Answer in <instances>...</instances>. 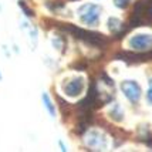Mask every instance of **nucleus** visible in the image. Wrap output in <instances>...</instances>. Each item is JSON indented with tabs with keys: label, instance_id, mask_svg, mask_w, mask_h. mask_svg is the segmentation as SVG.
<instances>
[{
	"label": "nucleus",
	"instance_id": "f257e3e1",
	"mask_svg": "<svg viewBox=\"0 0 152 152\" xmlns=\"http://www.w3.org/2000/svg\"><path fill=\"white\" fill-rule=\"evenodd\" d=\"M58 27L63 31H67L71 36H74L75 39L83 40L84 43L90 44L94 47H102L105 46L107 39L99 33H94V31H88L84 28H80V27L74 26V24H66V23H58Z\"/></svg>",
	"mask_w": 152,
	"mask_h": 152
},
{
	"label": "nucleus",
	"instance_id": "f03ea898",
	"mask_svg": "<svg viewBox=\"0 0 152 152\" xmlns=\"http://www.w3.org/2000/svg\"><path fill=\"white\" fill-rule=\"evenodd\" d=\"M131 27L152 24V0H138L129 16Z\"/></svg>",
	"mask_w": 152,
	"mask_h": 152
},
{
	"label": "nucleus",
	"instance_id": "7ed1b4c3",
	"mask_svg": "<svg viewBox=\"0 0 152 152\" xmlns=\"http://www.w3.org/2000/svg\"><path fill=\"white\" fill-rule=\"evenodd\" d=\"M80 19L87 26H97L99 21V14H101V7L98 4L87 3L84 6L80 7L78 10Z\"/></svg>",
	"mask_w": 152,
	"mask_h": 152
},
{
	"label": "nucleus",
	"instance_id": "20e7f679",
	"mask_svg": "<svg viewBox=\"0 0 152 152\" xmlns=\"http://www.w3.org/2000/svg\"><path fill=\"white\" fill-rule=\"evenodd\" d=\"M115 58L125 61L128 64H138V63H145L152 60V51L151 53H144V51H138V53H129V51H121V53L115 54Z\"/></svg>",
	"mask_w": 152,
	"mask_h": 152
},
{
	"label": "nucleus",
	"instance_id": "39448f33",
	"mask_svg": "<svg viewBox=\"0 0 152 152\" xmlns=\"http://www.w3.org/2000/svg\"><path fill=\"white\" fill-rule=\"evenodd\" d=\"M61 88H63V91L68 97H78L80 94L83 93V90H84V80L81 78V77L66 80L61 84Z\"/></svg>",
	"mask_w": 152,
	"mask_h": 152
},
{
	"label": "nucleus",
	"instance_id": "423d86ee",
	"mask_svg": "<svg viewBox=\"0 0 152 152\" xmlns=\"http://www.w3.org/2000/svg\"><path fill=\"white\" fill-rule=\"evenodd\" d=\"M129 47L135 51H145L152 48V34H137L129 39Z\"/></svg>",
	"mask_w": 152,
	"mask_h": 152
},
{
	"label": "nucleus",
	"instance_id": "0eeeda50",
	"mask_svg": "<svg viewBox=\"0 0 152 152\" xmlns=\"http://www.w3.org/2000/svg\"><path fill=\"white\" fill-rule=\"evenodd\" d=\"M86 144L87 146L93 148L95 151H102L107 148V139L99 131H90L86 135Z\"/></svg>",
	"mask_w": 152,
	"mask_h": 152
},
{
	"label": "nucleus",
	"instance_id": "6e6552de",
	"mask_svg": "<svg viewBox=\"0 0 152 152\" xmlns=\"http://www.w3.org/2000/svg\"><path fill=\"white\" fill-rule=\"evenodd\" d=\"M121 90H122L124 95H125L131 102H137V101L141 98V87H139L138 83H135L132 80L124 81V83L121 84Z\"/></svg>",
	"mask_w": 152,
	"mask_h": 152
},
{
	"label": "nucleus",
	"instance_id": "1a4fd4ad",
	"mask_svg": "<svg viewBox=\"0 0 152 152\" xmlns=\"http://www.w3.org/2000/svg\"><path fill=\"white\" fill-rule=\"evenodd\" d=\"M108 115H110L115 122H119V121H122V118H124V113H122V110H121V107H119L118 104H114V105L110 108Z\"/></svg>",
	"mask_w": 152,
	"mask_h": 152
},
{
	"label": "nucleus",
	"instance_id": "9d476101",
	"mask_svg": "<svg viewBox=\"0 0 152 152\" xmlns=\"http://www.w3.org/2000/svg\"><path fill=\"white\" fill-rule=\"evenodd\" d=\"M43 102H44V107H46V110L48 111V114H50V117L51 118H54L56 117V108H54V104L51 102V99H50V97L47 95V93L43 94Z\"/></svg>",
	"mask_w": 152,
	"mask_h": 152
},
{
	"label": "nucleus",
	"instance_id": "9b49d317",
	"mask_svg": "<svg viewBox=\"0 0 152 152\" xmlns=\"http://www.w3.org/2000/svg\"><path fill=\"white\" fill-rule=\"evenodd\" d=\"M108 28L113 31V33H115V31H118L119 28H121V21H119L118 19H115V17H111V19H108Z\"/></svg>",
	"mask_w": 152,
	"mask_h": 152
},
{
	"label": "nucleus",
	"instance_id": "f8f14e48",
	"mask_svg": "<svg viewBox=\"0 0 152 152\" xmlns=\"http://www.w3.org/2000/svg\"><path fill=\"white\" fill-rule=\"evenodd\" d=\"M19 6L23 9V12H24V13H26L28 17H33V16H34L33 10H31V9H28V7H27V4L24 3V1H23V0H20V1H19Z\"/></svg>",
	"mask_w": 152,
	"mask_h": 152
},
{
	"label": "nucleus",
	"instance_id": "ddd939ff",
	"mask_svg": "<svg viewBox=\"0 0 152 152\" xmlns=\"http://www.w3.org/2000/svg\"><path fill=\"white\" fill-rule=\"evenodd\" d=\"M114 4L119 9H125L129 4V0H114Z\"/></svg>",
	"mask_w": 152,
	"mask_h": 152
},
{
	"label": "nucleus",
	"instance_id": "4468645a",
	"mask_svg": "<svg viewBox=\"0 0 152 152\" xmlns=\"http://www.w3.org/2000/svg\"><path fill=\"white\" fill-rule=\"evenodd\" d=\"M30 37H31V40H33V46L36 47V44H37V30H36V28H33V30H31Z\"/></svg>",
	"mask_w": 152,
	"mask_h": 152
},
{
	"label": "nucleus",
	"instance_id": "2eb2a0df",
	"mask_svg": "<svg viewBox=\"0 0 152 152\" xmlns=\"http://www.w3.org/2000/svg\"><path fill=\"white\" fill-rule=\"evenodd\" d=\"M149 83H151V88L148 90V93H146V97H148V101H149V102L152 104V80L149 81Z\"/></svg>",
	"mask_w": 152,
	"mask_h": 152
},
{
	"label": "nucleus",
	"instance_id": "dca6fc26",
	"mask_svg": "<svg viewBox=\"0 0 152 152\" xmlns=\"http://www.w3.org/2000/svg\"><path fill=\"white\" fill-rule=\"evenodd\" d=\"M60 146H61V151H64V152H66V151H67V148H66V145H64V144H63V142H61V141H60Z\"/></svg>",
	"mask_w": 152,
	"mask_h": 152
},
{
	"label": "nucleus",
	"instance_id": "f3484780",
	"mask_svg": "<svg viewBox=\"0 0 152 152\" xmlns=\"http://www.w3.org/2000/svg\"><path fill=\"white\" fill-rule=\"evenodd\" d=\"M0 81H1V74H0Z\"/></svg>",
	"mask_w": 152,
	"mask_h": 152
}]
</instances>
